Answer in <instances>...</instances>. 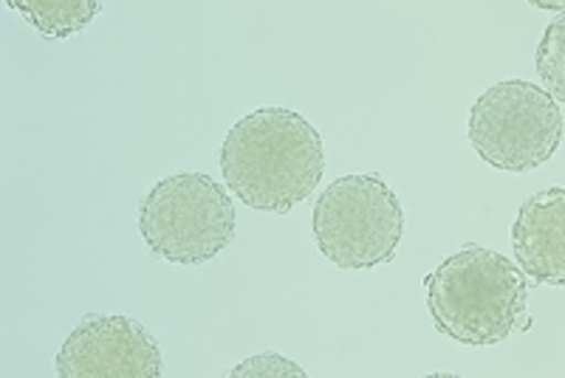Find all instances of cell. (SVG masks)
<instances>
[{"label": "cell", "mask_w": 565, "mask_h": 378, "mask_svg": "<svg viewBox=\"0 0 565 378\" xmlns=\"http://www.w3.org/2000/svg\"><path fill=\"white\" fill-rule=\"evenodd\" d=\"M226 190L255 212L289 215L326 173L315 125L289 108H260L232 125L221 148Z\"/></svg>", "instance_id": "1"}, {"label": "cell", "mask_w": 565, "mask_h": 378, "mask_svg": "<svg viewBox=\"0 0 565 378\" xmlns=\"http://www.w3.org/2000/svg\"><path fill=\"white\" fill-rule=\"evenodd\" d=\"M424 282L438 334L458 345L492 347L532 327L526 274L501 251L463 246Z\"/></svg>", "instance_id": "2"}, {"label": "cell", "mask_w": 565, "mask_h": 378, "mask_svg": "<svg viewBox=\"0 0 565 378\" xmlns=\"http://www.w3.org/2000/svg\"><path fill=\"white\" fill-rule=\"evenodd\" d=\"M238 212L206 173L156 181L139 201V235L150 255L175 266L210 263L235 240Z\"/></svg>", "instance_id": "3"}, {"label": "cell", "mask_w": 565, "mask_h": 378, "mask_svg": "<svg viewBox=\"0 0 565 378\" xmlns=\"http://www.w3.org/2000/svg\"><path fill=\"white\" fill-rule=\"evenodd\" d=\"M311 231L337 269H376L396 260L405 209L380 175H342L317 198Z\"/></svg>", "instance_id": "4"}, {"label": "cell", "mask_w": 565, "mask_h": 378, "mask_svg": "<svg viewBox=\"0 0 565 378\" xmlns=\"http://www.w3.org/2000/svg\"><path fill=\"white\" fill-rule=\"evenodd\" d=\"M563 105L526 79H503L487 88L469 110V141L489 168L532 173L559 150Z\"/></svg>", "instance_id": "5"}, {"label": "cell", "mask_w": 565, "mask_h": 378, "mask_svg": "<svg viewBox=\"0 0 565 378\" xmlns=\"http://www.w3.org/2000/svg\"><path fill=\"white\" fill-rule=\"evenodd\" d=\"M60 378H159V342L130 316L88 314L57 350Z\"/></svg>", "instance_id": "6"}, {"label": "cell", "mask_w": 565, "mask_h": 378, "mask_svg": "<svg viewBox=\"0 0 565 378\" xmlns=\"http://www.w3.org/2000/svg\"><path fill=\"white\" fill-rule=\"evenodd\" d=\"M565 193L552 186L523 201L512 229L514 257L534 285H565Z\"/></svg>", "instance_id": "7"}, {"label": "cell", "mask_w": 565, "mask_h": 378, "mask_svg": "<svg viewBox=\"0 0 565 378\" xmlns=\"http://www.w3.org/2000/svg\"><path fill=\"white\" fill-rule=\"evenodd\" d=\"M45 40L74 37L103 12L99 0H7Z\"/></svg>", "instance_id": "8"}, {"label": "cell", "mask_w": 565, "mask_h": 378, "mask_svg": "<svg viewBox=\"0 0 565 378\" xmlns=\"http://www.w3.org/2000/svg\"><path fill=\"white\" fill-rule=\"evenodd\" d=\"M537 74L557 105L565 102V18L557 14L537 48Z\"/></svg>", "instance_id": "9"}, {"label": "cell", "mask_w": 565, "mask_h": 378, "mask_svg": "<svg viewBox=\"0 0 565 378\" xmlns=\"http://www.w3.org/2000/svg\"><path fill=\"white\" fill-rule=\"evenodd\" d=\"M226 376L232 378H244V376H291V378H306V370L295 365V361L282 359L277 353H260V356H252V359L241 361L235 370H230Z\"/></svg>", "instance_id": "10"}, {"label": "cell", "mask_w": 565, "mask_h": 378, "mask_svg": "<svg viewBox=\"0 0 565 378\" xmlns=\"http://www.w3.org/2000/svg\"><path fill=\"white\" fill-rule=\"evenodd\" d=\"M534 7H540V9H554V12H559V9H563V3H534Z\"/></svg>", "instance_id": "11"}]
</instances>
